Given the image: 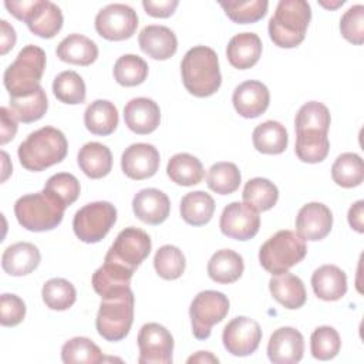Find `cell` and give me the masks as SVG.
I'll return each mask as SVG.
<instances>
[{
  "instance_id": "6da1fadb",
  "label": "cell",
  "mask_w": 364,
  "mask_h": 364,
  "mask_svg": "<svg viewBox=\"0 0 364 364\" xmlns=\"http://www.w3.org/2000/svg\"><path fill=\"white\" fill-rule=\"evenodd\" d=\"M181 75L189 94L198 98L213 95L222 84L218 54L206 46L189 48L181 63Z\"/></svg>"
},
{
  "instance_id": "7a4b0ae2",
  "label": "cell",
  "mask_w": 364,
  "mask_h": 364,
  "mask_svg": "<svg viewBox=\"0 0 364 364\" xmlns=\"http://www.w3.org/2000/svg\"><path fill=\"white\" fill-rule=\"evenodd\" d=\"M68 151L65 135L54 127H43L28 134L18 145V161L27 171L41 172L60 164Z\"/></svg>"
},
{
  "instance_id": "3957f363",
  "label": "cell",
  "mask_w": 364,
  "mask_h": 364,
  "mask_svg": "<svg viewBox=\"0 0 364 364\" xmlns=\"http://www.w3.org/2000/svg\"><path fill=\"white\" fill-rule=\"evenodd\" d=\"M311 20L310 4L304 0H280L269 20L270 40L280 48H294L306 37Z\"/></svg>"
},
{
  "instance_id": "277c9868",
  "label": "cell",
  "mask_w": 364,
  "mask_h": 364,
  "mask_svg": "<svg viewBox=\"0 0 364 364\" xmlns=\"http://www.w3.org/2000/svg\"><path fill=\"white\" fill-rule=\"evenodd\" d=\"M46 61V51L38 46L28 44L20 50L3 75V82L10 98L30 95L41 87L40 81Z\"/></svg>"
},
{
  "instance_id": "5b68a950",
  "label": "cell",
  "mask_w": 364,
  "mask_h": 364,
  "mask_svg": "<svg viewBox=\"0 0 364 364\" xmlns=\"http://www.w3.org/2000/svg\"><path fill=\"white\" fill-rule=\"evenodd\" d=\"M65 206L44 189L18 198L14 203L17 222L30 232H47L57 228L64 216Z\"/></svg>"
},
{
  "instance_id": "8992f818",
  "label": "cell",
  "mask_w": 364,
  "mask_h": 364,
  "mask_svg": "<svg viewBox=\"0 0 364 364\" xmlns=\"http://www.w3.org/2000/svg\"><path fill=\"white\" fill-rule=\"evenodd\" d=\"M306 253V240L301 239L297 232L279 230L259 249V262L266 272L280 274L300 263Z\"/></svg>"
},
{
  "instance_id": "52a82bcc",
  "label": "cell",
  "mask_w": 364,
  "mask_h": 364,
  "mask_svg": "<svg viewBox=\"0 0 364 364\" xmlns=\"http://www.w3.org/2000/svg\"><path fill=\"white\" fill-rule=\"evenodd\" d=\"M4 6L11 16L24 21L28 30L41 38H53L63 27L60 7L48 0H7Z\"/></svg>"
},
{
  "instance_id": "ba28073f",
  "label": "cell",
  "mask_w": 364,
  "mask_h": 364,
  "mask_svg": "<svg viewBox=\"0 0 364 364\" xmlns=\"http://www.w3.org/2000/svg\"><path fill=\"white\" fill-rule=\"evenodd\" d=\"M132 321L134 293L131 289L118 296L101 300L95 318V327L102 338L112 343L121 341L128 336Z\"/></svg>"
},
{
  "instance_id": "9c48e42d",
  "label": "cell",
  "mask_w": 364,
  "mask_h": 364,
  "mask_svg": "<svg viewBox=\"0 0 364 364\" xmlns=\"http://www.w3.org/2000/svg\"><path fill=\"white\" fill-rule=\"evenodd\" d=\"M117 222V209L105 200L91 202L80 208L73 219V230L84 243L102 240Z\"/></svg>"
},
{
  "instance_id": "30bf717a",
  "label": "cell",
  "mask_w": 364,
  "mask_h": 364,
  "mask_svg": "<svg viewBox=\"0 0 364 364\" xmlns=\"http://www.w3.org/2000/svg\"><path fill=\"white\" fill-rule=\"evenodd\" d=\"M229 313V299L216 290L199 291L189 307L192 333L198 340H206L212 327Z\"/></svg>"
},
{
  "instance_id": "8fae6325",
  "label": "cell",
  "mask_w": 364,
  "mask_h": 364,
  "mask_svg": "<svg viewBox=\"0 0 364 364\" xmlns=\"http://www.w3.org/2000/svg\"><path fill=\"white\" fill-rule=\"evenodd\" d=\"M151 247L152 243L149 235L139 228L129 226L117 235L105 255V259L115 260L135 272L136 267L149 256Z\"/></svg>"
},
{
  "instance_id": "7c38bea8",
  "label": "cell",
  "mask_w": 364,
  "mask_h": 364,
  "mask_svg": "<svg viewBox=\"0 0 364 364\" xmlns=\"http://www.w3.org/2000/svg\"><path fill=\"white\" fill-rule=\"evenodd\" d=\"M138 14L128 4L112 3L101 9L95 16L97 33L109 41H122L136 31Z\"/></svg>"
},
{
  "instance_id": "4fadbf2b",
  "label": "cell",
  "mask_w": 364,
  "mask_h": 364,
  "mask_svg": "<svg viewBox=\"0 0 364 364\" xmlns=\"http://www.w3.org/2000/svg\"><path fill=\"white\" fill-rule=\"evenodd\" d=\"M139 364H169L172 363L173 337L158 323H146L138 333Z\"/></svg>"
},
{
  "instance_id": "5bb4252c",
  "label": "cell",
  "mask_w": 364,
  "mask_h": 364,
  "mask_svg": "<svg viewBox=\"0 0 364 364\" xmlns=\"http://www.w3.org/2000/svg\"><path fill=\"white\" fill-rule=\"evenodd\" d=\"M222 341L228 353H230L232 355H250L257 350L262 341L260 326L250 317H235L225 326L222 333Z\"/></svg>"
},
{
  "instance_id": "9a60e30c",
  "label": "cell",
  "mask_w": 364,
  "mask_h": 364,
  "mask_svg": "<svg viewBox=\"0 0 364 364\" xmlns=\"http://www.w3.org/2000/svg\"><path fill=\"white\" fill-rule=\"evenodd\" d=\"M220 232L235 240H249L255 237L260 228L259 212L245 202H232L225 206L220 220Z\"/></svg>"
},
{
  "instance_id": "2e32d148",
  "label": "cell",
  "mask_w": 364,
  "mask_h": 364,
  "mask_svg": "<svg viewBox=\"0 0 364 364\" xmlns=\"http://www.w3.org/2000/svg\"><path fill=\"white\" fill-rule=\"evenodd\" d=\"M161 156L152 144L138 142L129 145L121 156L122 172L135 181L154 176L159 168Z\"/></svg>"
},
{
  "instance_id": "e0dca14e",
  "label": "cell",
  "mask_w": 364,
  "mask_h": 364,
  "mask_svg": "<svg viewBox=\"0 0 364 364\" xmlns=\"http://www.w3.org/2000/svg\"><path fill=\"white\" fill-rule=\"evenodd\" d=\"M333 226L331 210L320 202H310L300 208L296 216L297 235L310 242L324 239Z\"/></svg>"
},
{
  "instance_id": "ac0fdd59",
  "label": "cell",
  "mask_w": 364,
  "mask_h": 364,
  "mask_svg": "<svg viewBox=\"0 0 364 364\" xmlns=\"http://www.w3.org/2000/svg\"><path fill=\"white\" fill-rule=\"evenodd\" d=\"M134 273V270L124 264L104 257L102 266L92 274L91 284L101 299H109L131 289L129 283Z\"/></svg>"
},
{
  "instance_id": "d6986e66",
  "label": "cell",
  "mask_w": 364,
  "mask_h": 364,
  "mask_svg": "<svg viewBox=\"0 0 364 364\" xmlns=\"http://www.w3.org/2000/svg\"><path fill=\"white\" fill-rule=\"evenodd\" d=\"M304 338L294 327L274 330L267 343V357L273 364H296L303 358Z\"/></svg>"
},
{
  "instance_id": "ffe728a7",
  "label": "cell",
  "mask_w": 364,
  "mask_h": 364,
  "mask_svg": "<svg viewBox=\"0 0 364 364\" xmlns=\"http://www.w3.org/2000/svg\"><path fill=\"white\" fill-rule=\"evenodd\" d=\"M232 102L240 117L256 118L267 109L270 92L263 82L247 80L235 88Z\"/></svg>"
},
{
  "instance_id": "44dd1931",
  "label": "cell",
  "mask_w": 364,
  "mask_h": 364,
  "mask_svg": "<svg viewBox=\"0 0 364 364\" xmlns=\"http://www.w3.org/2000/svg\"><path fill=\"white\" fill-rule=\"evenodd\" d=\"M125 125L138 135L154 132L161 122L159 105L146 97L132 98L124 107Z\"/></svg>"
},
{
  "instance_id": "7402d4cb",
  "label": "cell",
  "mask_w": 364,
  "mask_h": 364,
  "mask_svg": "<svg viewBox=\"0 0 364 364\" xmlns=\"http://www.w3.org/2000/svg\"><path fill=\"white\" fill-rule=\"evenodd\" d=\"M135 216L148 225H159L166 220L171 212V200L156 188H145L135 193L132 199Z\"/></svg>"
},
{
  "instance_id": "603a6c76",
  "label": "cell",
  "mask_w": 364,
  "mask_h": 364,
  "mask_svg": "<svg viewBox=\"0 0 364 364\" xmlns=\"http://www.w3.org/2000/svg\"><path fill=\"white\" fill-rule=\"evenodd\" d=\"M141 50L154 60H168L178 50V38L166 26L151 24L141 30L138 36Z\"/></svg>"
},
{
  "instance_id": "cb8c5ba5",
  "label": "cell",
  "mask_w": 364,
  "mask_h": 364,
  "mask_svg": "<svg viewBox=\"0 0 364 364\" xmlns=\"http://www.w3.org/2000/svg\"><path fill=\"white\" fill-rule=\"evenodd\" d=\"M41 262L40 250L30 242L10 245L1 256V267L10 276H26L34 272Z\"/></svg>"
},
{
  "instance_id": "d4e9b609",
  "label": "cell",
  "mask_w": 364,
  "mask_h": 364,
  "mask_svg": "<svg viewBox=\"0 0 364 364\" xmlns=\"http://www.w3.org/2000/svg\"><path fill=\"white\" fill-rule=\"evenodd\" d=\"M262 55V40L256 33H239L230 38L226 47V57L232 67L247 70Z\"/></svg>"
},
{
  "instance_id": "484cf974",
  "label": "cell",
  "mask_w": 364,
  "mask_h": 364,
  "mask_svg": "<svg viewBox=\"0 0 364 364\" xmlns=\"http://www.w3.org/2000/svg\"><path fill=\"white\" fill-rule=\"evenodd\" d=\"M314 294L326 301H336L347 293V276L334 264H323L311 274Z\"/></svg>"
},
{
  "instance_id": "4316f807",
  "label": "cell",
  "mask_w": 364,
  "mask_h": 364,
  "mask_svg": "<svg viewBox=\"0 0 364 364\" xmlns=\"http://www.w3.org/2000/svg\"><path fill=\"white\" fill-rule=\"evenodd\" d=\"M269 290L273 299L289 310L300 309L307 299L301 279L289 272L273 274L269 280Z\"/></svg>"
},
{
  "instance_id": "83f0119b",
  "label": "cell",
  "mask_w": 364,
  "mask_h": 364,
  "mask_svg": "<svg viewBox=\"0 0 364 364\" xmlns=\"http://www.w3.org/2000/svg\"><path fill=\"white\" fill-rule=\"evenodd\" d=\"M77 162L88 178L100 179L111 172L112 154L109 148L101 142H87L80 148Z\"/></svg>"
},
{
  "instance_id": "f1b7e54d",
  "label": "cell",
  "mask_w": 364,
  "mask_h": 364,
  "mask_svg": "<svg viewBox=\"0 0 364 364\" xmlns=\"http://www.w3.org/2000/svg\"><path fill=\"white\" fill-rule=\"evenodd\" d=\"M55 53L57 57L64 63L90 65L98 57V47L91 38L78 33H73L60 41Z\"/></svg>"
},
{
  "instance_id": "f546056e",
  "label": "cell",
  "mask_w": 364,
  "mask_h": 364,
  "mask_svg": "<svg viewBox=\"0 0 364 364\" xmlns=\"http://www.w3.org/2000/svg\"><path fill=\"white\" fill-rule=\"evenodd\" d=\"M245 270L243 257L230 249H220L208 262L209 277L219 284H230L240 279Z\"/></svg>"
},
{
  "instance_id": "4dcf8cb0",
  "label": "cell",
  "mask_w": 364,
  "mask_h": 364,
  "mask_svg": "<svg viewBox=\"0 0 364 364\" xmlns=\"http://www.w3.org/2000/svg\"><path fill=\"white\" fill-rule=\"evenodd\" d=\"M84 124L91 134L107 136L118 125V109L108 100H95L85 108Z\"/></svg>"
},
{
  "instance_id": "1f68e13d",
  "label": "cell",
  "mask_w": 364,
  "mask_h": 364,
  "mask_svg": "<svg viewBox=\"0 0 364 364\" xmlns=\"http://www.w3.org/2000/svg\"><path fill=\"white\" fill-rule=\"evenodd\" d=\"M252 141L256 151L267 155H277L287 148L289 135L284 125L269 119L253 129Z\"/></svg>"
},
{
  "instance_id": "d6a6232c",
  "label": "cell",
  "mask_w": 364,
  "mask_h": 364,
  "mask_svg": "<svg viewBox=\"0 0 364 364\" xmlns=\"http://www.w3.org/2000/svg\"><path fill=\"white\" fill-rule=\"evenodd\" d=\"M166 173L172 182L181 186H193L202 182L205 169L202 162L186 152L175 154L166 165Z\"/></svg>"
},
{
  "instance_id": "836d02e7",
  "label": "cell",
  "mask_w": 364,
  "mask_h": 364,
  "mask_svg": "<svg viewBox=\"0 0 364 364\" xmlns=\"http://www.w3.org/2000/svg\"><path fill=\"white\" fill-rule=\"evenodd\" d=\"M179 212L186 223L192 226H202L212 219L215 212V200L203 191L189 192L181 199Z\"/></svg>"
},
{
  "instance_id": "e575fe53",
  "label": "cell",
  "mask_w": 364,
  "mask_h": 364,
  "mask_svg": "<svg viewBox=\"0 0 364 364\" xmlns=\"http://www.w3.org/2000/svg\"><path fill=\"white\" fill-rule=\"evenodd\" d=\"M330 151L327 132L321 131H300L296 132L294 152L297 158L307 164H318L326 159Z\"/></svg>"
},
{
  "instance_id": "d590c367",
  "label": "cell",
  "mask_w": 364,
  "mask_h": 364,
  "mask_svg": "<svg viewBox=\"0 0 364 364\" xmlns=\"http://www.w3.org/2000/svg\"><path fill=\"white\" fill-rule=\"evenodd\" d=\"M331 178L341 188H354L364 179V164L360 155L344 152L337 156L331 166Z\"/></svg>"
},
{
  "instance_id": "8d00e7d4",
  "label": "cell",
  "mask_w": 364,
  "mask_h": 364,
  "mask_svg": "<svg viewBox=\"0 0 364 364\" xmlns=\"http://www.w3.org/2000/svg\"><path fill=\"white\" fill-rule=\"evenodd\" d=\"M243 202L257 212L272 209L279 199L277 186L266 178H252L246 182L242 193Z\"/></svg>"
},
{
  "instance_id": "74e56055",
  "label": "cell",
  "mask_w": 364,
  "mask_h": 364,
  "mask_svg": "<svg viewBox=\"0 0 364 364\" xmlns=\"http://www.w3.org/2000/svg\"><path fill=\"white\" fill-rule=\"evenodd\" d=\"M47 108L48 100L43 87H40L36 92L30 95L10 98L9 102V109L11 111V114L16 117L17 121L24 124H30L43 118Z\"/></svg>"
},
{
  "instance_id": "f35d334b",
  "label": "cell",
  "mask_w": 364,
  "mask_h": 364,
  "mask_svg": "<svg viewBox=\"0 0 364 364\" xmlns=\"http://www.w3.org/2000/svg\"><path fill=\"white\" fill-rule=\"evenodd\" d=\"M61 360L65 364H97L104 361V355L92 340L74 337L63 344Z\"/></svg>"
},
{
  "instance_id": "ab89813d",
  "label": "cell",
  "mask_w": 364,
  "mask_h": 364,
  "mask_svg": "<svg viewBox=\"0 0 364 364\" xmlns=\"http://www.w3.org/2000/svg\"><path fill=\"white\" fill-rule=\"evenodd\" d=\"M331 122L328 108L318 101H309L303 104L294 118L296 132L300 131H321L328 132Z\"/></svg>"
},
{
  "instance_id": "60d3db41",
  "label": "cell",
  "mask_w": 364,
  "mask_h": 364,
  "mask_svg": "<svg viewBox=\"0 0 364 364\" xmlns=\"http://www.w3.org/2000/svg\"><path fill=\"white\" fill-rule=\"evenodd\" d=\"M41 297L44 304L57 311L68 310L77 299V291L73 283L65 279L54 277L44 283L41 289Z\"/></svg>"
},
{
  "instance_id": "b9f144b4",
  "label": "cell",
  "mask_w": 364,
  "mask_h": 364,
  "mask_svg": "<svg viewBox=\"0 0 364 364\" xmlns=\"http://www.w3.org/2000/svg\"><path fill=\"white\" fill-rule=\"evenodd\" d=\"M114 78L122 87H135L148 77V64L135 54H124L114 64Z\"/></svg>"
},
{
  "instance_id": "7bdbcfd3",
  "label": "cell",
  "mask_w": 364,
  "mask_h": 364,
  "mask_svg": "<svg viewBox=\"0 0 364 364\" xmlns=\"http://www.w3.org/2000/svg\"><path fill=\"white\" fill-rule=\"evenodd\" d=\"M53 92L55 98L64 104L77 105L85 101V84L80 74L67 70L60 73L53 81Z\"/></svg>"
},
{
  "instance_id": "ee69618b",
  "label": "cell",
  "mask_w": 364,
  "mask_h": 364,
  "mask_svg": "<svg viewBox=\"0 0 364 364\" xmlns=\"http://www.w3.org/2000/svg\"><path fill=\"white\" fill-rule=\"evenodd\" d=\"M242 182L239 168L233 162H216L209 168L206 183L219 195L233 193Z\"/></svg>"
},
{
  "instance_id": "f6af8a7d",
  "label": "cell",
  "mask_w": 364,
  "mask_h": 364,
  "mask_svg": "<svg viewBox=\"0 0 364 364\" xmlns=\"http://www.w3.org/2000/svg\"><path fill=\"white\" fill-rule=\"evenodd\" d=\"M186 260L182 250L173 245L161 246L154 256V267L159 277L165 280L179 279L185 272Z\"/></svg>"
},
{
  "instance_id": "bcb514c9",
  "label": "cell",
  "mask_w": 364,
  "mask_h": 364,
  "mask_svg": "<svg viewBox=\"0 0 364 364\" xmlns=\"http://www.w3.org/2000/svg\"><path fill=\"white\" fill-rule=\"evenodd\" d=\"M225 14L236 24H252L263 18L267 13L269 1L249 0V1H219Z\"/></svg>"
},
{
  "instance_id": "7dc6e473",
  "label": "cell",
  "mask_w": 364,
  "mask_h": 364,
  "mask_svg": "<svg viewBox=\"0 0 364 364\" xmlns=\"http://www.w3.org/2000/svg\"><path fill=\"white\" fill-rule=\"evenodd\" d=\"M341 348V338L338 331L330 326L317 327L310 337L311 355L317 360L327 361L334 358Z\"/></svg>"
},
{
  "instance_id": "c3c4849f",
  "label": "cell",
  "mask_w": 364,
  "mask_h": 364,
  "mask_svg": "<svg viewBox=\"0 0 364 364\" xmlns=\"http://www.w3.org/2000/svg\"><path fill=\"white\" fill-rule=\"evenodd\" d=\"M44 191L55 196L65 208L73 205L80 196V181L68 172H58L50 176L44 185Z\"/></svg>"
},
{
  "instance_id": "681fc988",
  "label": "cell",
  "mask_w": 364,
  "mask_h": 364,
  "mask_svg": "<svg viewBox=\"0 0 364 364\" xmlns=\"http://www.w3.org/2000/svg\"><path fill=\"white\" fill-rule=\"evenodd\" d=\"M340 31L341 36L355 44L361 46L364 43V6L355 4L351 6L340 20Z\"/></svg>"
},
{
  "instance_id": "f907efd6",
  "label": "cell",
  "mask_w": 364,
  "mask_h": 364,
  "mask_svg": "<svg viewBox=\"0 0 364 364\" xmlns=\"http://www.w3.org/2000/svg\"><path fill=\"white\" fill-rule=\"evenodd\" d=\"M26 317V303L21 297L10 293L0 296V323L4 327H14Z\"/></svg>"
},
{
  "instance_id": "816d5d0a",
  "label": "cell",
  "mask_w": 364,
  "mask_h": 364,
  "mask_svg": "<svg viewBox=\"0 0 364 364\" xmlns=\"http://www.w3.org/2000/svg\"><path fill=\"white\" fill-rule=\"evenodd\" d=\"M178 4H179L178 0H159V1L144 0L142 1V7L145 9V11L149 16L159 17V18H166V17L172 16L175 13Z\"/></svg>"
},
{
  "instance_id": "f5cc1de1",
  "label": "cell",
  "mask_w": 364,
  "mask_h": 364,
  "mask_svg": "<svg viewBox=\"0 0 364 364\" xmlns=\"http://www.w3.org/2000/svg\"><path fill=\"white\" fill-rule=\"evenodd\" d=\"M1 125H0V144L6 145L10 142L17 132V119L7 107L0 108Z\"/></svg>"
},
{
  "instance_id": "db71d44e",
  "label": "cell",
  "mask_w": 364,
  "mask_h": 364,
  "mask_svg": "<svg viewBox=\"0 0 364 364\" xmlns=\"http://www.w3.org/2000/svg\"><path fill=\"white\" fill-rule=\"evenodd\" d=\"M16 30L6 20H0V54H7L16 46Z\"/></svg>"
},
{
  "instance_id": "11a10c76",
  "label": "cell",
  "mask_w": 364,
  "mask_h": 364,
  "mask_svg": "<svg viewBox=\"0 0 364 364\" xmlns=\"http://www.w3.org/2000/svg\"><path fill=\"white\" fill-rule=\"evenodd\" d=\"M364 200H357L355 203H353L348 209V223L350 226L358 232L363 233L364 232Z\"/></svg>"
},
{
  "instance_id": "9f6ffc18",
  "label": "cell",
  "mask_w": 364,
  "mask_h": 364,
  "mask_svg": "<svg viewBox=\"0 0 364 364\" xmlns=\"http://www.w3.org/2000/svg\"><path fill=\"white\" fill-rule=\"evenodd\" d=\"M188 363H219V358L209 351H198L195 355L188 358Z\"/></svg>"
}]
</instances>
